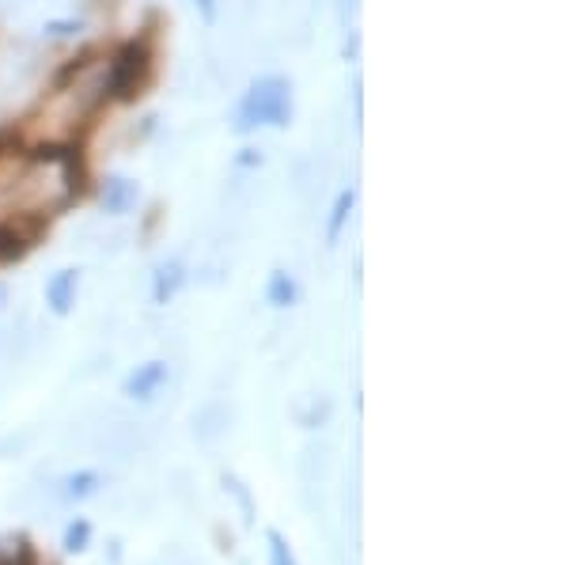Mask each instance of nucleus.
Instances as JSON below:
<instances>
[{"label": "nucleus", "mask_w": 568, "mask_h": 565, "mask_svg": "<svg viewBox=\"0 0 568 565\" xmlns=\"http://www.w3.org/2000/svg\"><path fill=\"white\" fill-rule=\"evenodd\" d=\"M265 543H270V565H296V554H292L288 539L273 527V532H265Z\"/></svg>", "instance_id": "obj_13"}, {"label": "nucleus", "mask_w": 568, "mask_h": 565, "mask_svg": "<svg viewBox=\"0 0 568 565\" xmlns=\"http://www.w3.org/2000/svg\"><path fill=\"white\" fill-rule=\"evenodd\" d=\"M4 300H8V285L0 281V307H4Z\"/></svg>", "instance_id": "obj_17"}, {"label": "nucleus", "mask_w": 568, "mask_h": 565, "mask_svg": "<svg viewBox=\"0 0 568 565\" xmlns=\"http://www.w3.org/2000/svg\"><path fill=\"white\" fill-rule=\"evenodd\" d=\"M61 546H65L69 554H84L88 546H91V521H84V516L69 521L65 535H61Z\"/></svg>", "instance_id": "obj_11"}, {"label": "nucleus", "mask_w": 568, "mask_h": 565, "mask_svg": "<svg viewBox=\"0 0 568 565\" xmlns=\"http://www.w3.org/2000/svg\"><path fill=\"white\" fill-rule=\"evenodd\" d=\"M0 565H39V558H34L31 543L16 535V551H0Z\"/></svg>", "instance_id": "obj_14"}, {"label": "nucleus", "mask_w": 568, "mask_h": 565, "mask_svg": "<svg viewBox=\"0 0 568 565\" xmlns=\"http://www.w3.org/2000/svg\"><path fill=\"white\" fill-rule=\"evenodd\" d=\"M265 300H270L273 307H292V304H296L300 289H296V281H292V273L273 270L270 273V285H265Z\"/></svg>", "instance_id": "obj_9"}, {"label": "nucleus", "mask_w": 568, "mask_h": 565, "mask_svg": "<svg viewBox=\"0 0 568 565\" xmlns=\"http://www.w3.org/2000/svg\"><path fill=\"white\" fill-rule=\"evenodd\" d=\"M77 293H80V270H58L45 281V304H50L53 315H69L72 304H77Z\"/></svg>", "instance_id": "obj_7"}, {"label": "nucleus", "mask_w": 568, "mask_h": 565, "mask_svg": "<svg viewBox=\"0 0 568 565\" xmlns=\"http://www.w3.org/2000/svg\"><path fill=\"white\" fill-rule=\"evenodd\" d=\"M99 202H103V209H106L110 216H125V213H133L136 202H141V190H136L133 179L110 175L103 182V190H99Z\"/></svg>", "instance_id": "obj_6"}, {"label": "nucleus", "mask_w": 568, "mask_h": 565, "mask_svg": "<svg viewBox=\"0 0 568 565\" xmlns=\"http://www.w3.org/2000/svg\"><path fill=\"white\" fill-rule=\"evenodd\" d=\"M77 198L80 160L72 144H0V224L23 232V224L61 216Z\"/></svg>", "instance_id": "obj_1"}, {"label": "nucleus", "mask_w": 568, "mask_h": 565, "mask_svg": "<svg viewBox=\"0 0 568 565\" xmlns=\"http://www.w3.org/2000/svg\"><path fill=\"white\" fill-rule=\"evenodd\" d=\"M106 58H84L72 61L61 72L58 84L50 88V95L39 103L27 122L39 133V144H72L80 125L88 122L99 107L106 103Z\"/></svg>", "instance_id": "obj_2"}, {"label": "nucleus", "mask_w": 568, "mask_h": 565, "mask_svg": "<svg viewBox=\"0 0 568 565\" xmlns=\"http://www.w3.org/2000/svg\"><path fill=\"white\" fill-rule=\"evenodd\" d=\"M163 384H168V364H163V361H144V364H136L130 376H125L122 391L130 398H136V403H152V398L160 395Z\"/></svg>", "instance_id": "obj_5"}, {"label": "nucleus", "mask_w": 568, "mask_h": 565, "mask_svg": "<svg viewBox=\"0 0 568 565\" xmlns=\"http://www.w3.org/2000/svg\"><path fill=\"white\" fill-rule=\"evenodd\" d=\"M292 122V84L284 77H258L235 107V133L284 130Z\"/></svg>", "instance_id": "obj_3"}, {"label": "nucleus", "mask_w": 568, "mask_h": 565, "mask_svg": "<svg viewBox=\"0 0 568 565\" xmlns=\"http://www.w3.org/2000/svg\"><path fill=\"white\" fill-rule=\"evenodd\" d=\"M182 281H186V273H182L179 259L160 262V266H155V278H152V300H155V304H171V300L179 296Z\"/></svg>", "instance_id": "obj_8"}, {"label": "nucleus", "mask_w": 568, "mask_h": 565, "mask_svg": "<svg viewBox=\"0 0 568 565\" xmlns=\"http://www.w3.org/2000/svg\"><path fill=\"white\" fill-rule=\"evenodd\" d=\"M149 69H152V50L144 42H122L114 53L106 58V95L110 99H130L141 95V88L149 84Z\"/></svg>", "instance_id": "obj_4"}, {"label": "nucleus", "mask_w": 568, "mask_h": 565, "mask_svg": "<svg viewBox=\"0 0 568 565\" xmlns=\"http://www.w3.org/2000/svg\"><path fill=\"white\" fill-rule=\"evenodd\" d=\"M197 8L205 20H216V0H197Z\"/></svg>", "instance_id": "obj_16"}, {"label": "nucleus", "mask_w": 568, "mask_h": 565, "mask_svg": "<svg viewBox=\"0 0 568 565\" xmlns=\"http://www.w3.org/2000/svg\"><path fill=\"white\" fill-rule=\"evenodd\" d=\"M99 471H77V475H69L65 478V497H72V501H84V497H91L99 490Z\"/></svg>", "instance_id": "obj_12"}, {"label": "nucleus", "mask_w": 568, "mask_h": 565, "mask_svg": "<svg viewBox=\"0 0 568 565\" xmlns=\"http://www.w3.org/2000/svg\"><path fill=\"white\" fill-rule=\"evenodd\" d=\"M353 205H356V190H342V194H337V202H334V209H329V224H326V243H337V240H342L345 224H349V213H353Z\"/></svg>", "instance_id": "obj_10"}, {"label": "nucleus", "mask_w": 568, "mask_h": 565, "mask_svg": "<svg viewBox=\"0 0 568 565\" xmlns=\"http://www.w3.org/2000/svg\"><path fill=\"white\" fill-rule=\"evenodd\" d=\"M45 31H50L53 34V39H65V34H77V31H84V23H50V27H45Z\"/></svg>", "instance_id": "obj_15"}]
</instances>
